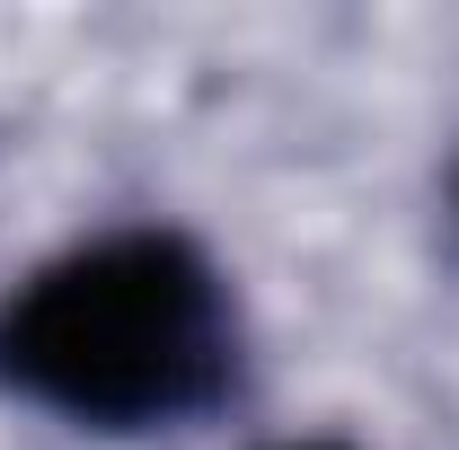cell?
<instances>
[{"instance_id": "1", "label": "cell", "mask_w": 459, "mask_h": 450, "mask_svg": "<svg viewBox=\"0 0 459 450\" xmlns=\"http://www.w3.org/2000/svg\"><path fill=\"white\" fill-rule=\"evenodd\" d=\"M238 380V318L186 229H107L0 309V389L89 433H169Z\"/></svg>"}, {"instance_id": "2", "label": "cell", "mask_w": 459, "mask_h": 450, "mask_svg": "<svg viewBox=\"0 0 459 450\" xmlns=\"http://www.w3.org/2000/svg\"><path fill=\"white\" fill-rule=\"evenodd\" d=\"M300 450H344V442H300Z\"/></svg>"}]
</instances>
